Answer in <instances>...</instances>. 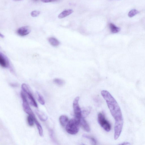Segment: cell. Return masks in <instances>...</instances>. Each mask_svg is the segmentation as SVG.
<instances>
[{
    "mask_svg": "<svg viewBox=\"0 0 145 145\" xmlns=\"http://www.w3.org/2000/svg\"><path fill=\"white\" fill-rule=\"evenodd\" d=\"M102 95L105 100L110 112L115 121L123 120L121 110L117 102L109 92L103 90Z\"/></svg>",
    "mask_w": 145,
    "mask_h": 145,
    "instance_id": "6da1fadb",
    "label": "cell"
},
{
    "mask_svg": "<svg viewBox=\"0 0 145 145\" xmlns=\"http://www.w3.org/2000/svg\"><path fill=\"white\" fill-rule=\"evenodd\" d=\"M80 119L75 117L70 120L66 125L67 132L72 135H75L78 132L80 125Z\"/></svg>",
    "mask_w": 145,
    "mask_h": 145,
    "instance_id": "7a4b0ae2",
    "label": "cell"
},
{
    "mask_svg": "<svg viewBox=\"0 0 145 145\" xmlns=\"http://www.w3.org/2000/svg\"><path fill=\"white\" fill-rule=\"evenodd\" d=\"M22 92L25 95L29 103L31 105L35 107H38V105L31 93V89L26 84H22L21 86Z\"/></svg>",
    "mask_w": 145,
    "mask_h": 145,
    "instance_id": "3957f363",
    "label": "cell"
},
{
    "mask_svg": "<svg viewBox=\"0 0 145 145\" xmlns=\"http://www.w3.org/2000/svg\"><path fill=\"white\" fill-rule=\"evenodd\" d=\"M98 121L100 125L107 131H110L111 126L108 121L106 119L104 115L101 113H99L98 116Z\"/></svg>",
    "mask_w": 145,
    "mask_h": 145,
    "instance_id": "277c9868",
    "label": "cell"
},
{
    "mask_svg": "<svg viewBox=\"0 0 145 145\" xmlns=\"http://www.w3.org/2000/svg\"><path fill=\"white\" fill-rule=\"evenodd\" d=\"M21 96L23 100V106L24 111L29 116L35 117L32 110L29 107V102L27 101L25 95L22 92Z\"/></svg>",
    "mask_w": 145,
    "mask_h": 145,
    "instance_id": "5b68a950",
    "label": "cell"
},
{
    "mask_svg": "<svg viewBox=\"0 0 145 145\" xmlns=\"http://www.w3.org/2000/svg\"><path fill=\"white\" fill-rule=\"evenodd\" d=\"M123 124V120L115 121V125L114 139L117 140L121 133Z\"/></svg>",
    "mask_w": 145,
    "mask_h": 145,
    "instance_id": "8992f818",
    "label": "cell"
},
{
    "mask_svg": "<svg viewBox=\"0 0 145 145\" xmlns=\"http://www.w3.org/2000/svg\"><path fill=\"white\" fill-rule=\"evenodd\" d=\"M79 98L78 97L75 98L73 102V107L75 117L81 119L82 117L81 110L79 105Z\"/></svg>",
    "mask_w": 145,
    "mask_h": 145,
    "instance_id": "52a82bcc",
    "label": "cell"
},
{
    "mask_svg": "<svg viewBox=\"0 0 145 145\" xmlns=\"http://www.w3.org/2000/svg\"><path fill=\"white\" fill-rule=\"evenodd\" d=\"M30 31V28L29 26H26L18 29L17 31V33L20 36H24L29 34Z\"/></svg>",
    "mask_w": 145,
    "mask_h": 145,
    "instance_id": "ba28073f",
    "label": "cell"
},
{
    "mask_svg": "<svg viewBox=\"0 0 145 145\" xmlns=\"http://www.w3.org/2000/svg\"><path fill=\"white\" fill-rule=\"evenodd\" d=\"M0 64L2 67L5 68L8 67L10 64L8 59L1 53H0Z\"/></svg>",
    "mask_w": 145,
    "mask_h": 145,
    "instance_id": "9c48e42d",
    "label": "cell"
},
{
    "mask_svg": "<svg viewBox=\"0 0 145 145\" xmlns=\"http://www.w3.org/2000/svg\"><path fill=\"white\" fill-rule=\"evenodd\" d=\"M35 113L40 119L42 121H45L47 120L48 117L42 111L38 110H35Z\"/></svg>",
    "mask_w": 145,
    "mask_h": 145,
    "instance_id": "30bf717a",
    "label": "cell"
},
{
    "mask_svg": "<svg viewBox=\"0 0 145 145\" xmlns=\"http://www.w3.org/2000/svg\"><path fill=\"white\" fill-rule=\"evenodd\" d=\"M80 125H81L84 130L87 132H89L90 129L89 126L87 121L85 119V118L81 117L80 120Z\"/></svg>",
    "mask_w": 145,
    "mask_h": 145,
    "instance_id": "8fae6325",
    "label": "cell"
},
{
    "mask_svg": "<svg viewBox=\"0 0 145 145\" xmlns=\"http://www.w3.org/2000/svg\"><path fill=\"white\" fill-rule=\"evenodd\" d=\"M73 12V10L71 9L65 10L59 15L58 18L59 19H61V18L66 17V16L72 14Z\"/></svg>",
    "mask_w": 145,
    "mask_h": 145,
    "instance_id": "7c38bea8",
    "label": "cell"
},
{
    "mask_svg": "<svg viewBox=\"0 0 145 145\" xmlns=\"http://www.w3.org/2000/svg\"><path fill=\"white\" fill-rule=\"evenodd\" d=\"M91 109V107H90L83 108L81 110L82 117L86 118L90 114Z\"/></svg>",
    "mask_w": 145,
    "mask_h": 145,
    "instance_id": "4fadbf2b",
    "label": "cell"
},
{
    "mask_svg": "<svg viewBox=\"0 0 145 145\" xmlns=\"http://www.w3.org/2000/svg\"><path fill=\"white\" fill-rule=\"evenodd\" d=\"M59 122L63 127L66 126L68 122L69 119L67 116L65 115H62L59 117Z\"/></svg>",
    "mask_w": 145,
    "mask_h": 145,
    "instance_id": "5bb4252c",
    "label": "cell"
},
{
    "mask_svg": "<svg viewBox=\"0 0 145 145\" xmlns=\"http://www.w3.org/2000/svg\"><path fill=\"white\" fill-rule=\"evenodd\" d=\"M48 40L50 44L53 46H58L59 44V41L53 37H50L48 39Z\"/></svg>",
    "mask_w": 145,
    "mask_h": 145,
    "instance_id": "9a60e30c",
    "label": "cell"
},
{
    "mask_svg": "<svg viewBox=\"0 0 145 145\" xmlns=\"http://www.w3.org/2000/svg\"><path fill=\"white\" fill-rule=\"evenodd\" d=\"M34 122L37 126V129H38L39 133L41 136H42L43 135V130L41 125L39 123L38 121L36 120V118L34 119Z\"/></svg>",
    "mask_w": 145,
    "mask_h": 145,
    "instance_id": "2e32d148",
    "label": "cell"
},
{
    "mask_svg": "<svg viewBox=\"0 0 145 145\" xmlns=\"http://www.w3.org/2000/svg\"><path fill=\"white\" fill-rule=\"evenodd\" d=\"M109 28L111 31L113 33H116L120 31V29L119 28L117 27L114 24L110 23L109 24Z\"/></svg>",
    "mask_w": 145,
    "mask_h": 145,
    "instance_id": "e0dca14e",
    "label": "cell"
},
{
    "mask_svg": "<svg viewBox=\"0 0 145 145\" xmlns=\"http://www.w3.org/2000/svg\"><path fill=\"white\" fill-rule=\"evenodd\" d=\"M37 96V99L39 102L42 105H44L45 103V100L43 97L38 91L36 92Z\"/></svg>",
    "mask_w": 145,
    "mask_h": 145,
    "instance_id": "ac0fdd59",
    "label": "cell"
},
{
    "mask_svg": "<svg viewBox=\"0 0 145 145\" xmlns=\"http://www.w3.org/2000/svg\"><path fill=\"white\" fill-rule=\"evenodd\" d=\"M36 118L35 117H33L30 116H28L27 118V122L29 125L30 126H33L34 125V119Z\"/></svg>",
    "mask_w": 145,
    "mask_h": 145,
    "instance_id": "d6986e66",
    "label": "cell"
},
{
    "mask_svg": "<svg viewBox=\"0 0 145 145\" xmlns=\"http://www.w3.org/2000/svg\"><path fill=\"white\" fill-rule=\"evenodd\" d=\"M53 82L56 84L58 85L59 86H62L65 83V82L64 80L58 78L54 79Z\"/></svg>",
    "mask_w": 145,
    "mask_h": 145,
    "instance_id": "ffe728a7",
    "label": "cell"
},
{
    "mask_svg": "<svg viewBox=\"0 0 145 145\" xmlns=\"http://www.w3.org/2000/svg\"><path fill=\"white\" fill-rule=\"evenodd\" d=\"M83 137L84 138H86L90 140L91 142H92L93 144L94 145H96L97 142L95 139L93 137L90 136L86 134H84L83 135Z\"/></svg>",
    "mask_w": 145,
    "mask_h": 145,
    "instance_id": "44dd1931",
    "label": "cell"
},
{
    "mask_svg": "<svg viewBox=\"0 0 145 145\" xmlns=\"http://www.w3.org/2000/svg\"><path fill=\"white\" fill-rule=\"evenodd\" d=\"M139 12L135 9H133L130 11L128 14V16L130 17H132L139 13Z\"/></svg>",
    "mask_w": 145,
    "mask_h": 145,
    "instance_id": "7402d4cb",
    "label": "cell"
},
{
    "mask_svg": "<svg viewBox=\"0 0 145 145\" xmlns=\"http://www.w3.org/2000/svg\"><path fill=\"white\" fill-rule=\"evenodd\" d=\"M40 12L39 11L34 10L32 11L31 13L30 14L31 16L33 17H37L40 14Z\"/></svg>",
    "mask_w": 145,
    "mask_h": 145,
    "instance_id": "603a6c76",
    "label": "cell"
},
{
    "mask_svg": "<svg viewBox=\"0 0 145 145\" xmlns=\"http://www.w3.org/2000/svg\"><path fill=\"white\" fill-rule=\"evenodd\" d=\"M49 133L50 137H51L52 140L55 142V137L54 135V133L53 130H50L49 131Z\"/></svg>",
    "mask_w": 145,
    "mask_h": 145,
    "instance_id": "cb8c5ba5",
    "label": "cell"
},
{
    "mask_svg": "<svg viewBox=\"0 0 145 145\" xmlns=\"http://www.w3.org/2000/svg\"><path fill=\"white\" fill-rule=\"evenodd\" d=\"M58 0H41V1L42 2L44 3H48L54 2Z\"/></svg>",
    "mask_w": 145,
    "mask_h": 145,
    "instance_id": "d4e9b609",
    "label": "cell"
},
{
    "mask_svg": "<svg viewBox=\"0 0 145 145\" xmlns=\"http://www.w3.org/2000/svg\"><path fill=\"white\" fill-rule=\"evenodd\" d=\"M10 86L11 87H17L18 86V85L17 83H11L10 84Z\"/></svg>",
    "mask_w": 145,
    "mask_h": 145,
    "instance_id": "484cf974",
    "label": "cell"
},
{
    "mask_svg": "<svg viewBox=\"0 0 145 145\" xmlns=\"http://www.w3.org/2000/svg\"><path fill=\"white\" fill-rule=\"evenodd\" d=\"M130 144L129 143L127 142H124L123 143H122V144H120V145H130Z\"/></svg>",
    "mask_w": 145,
    "mask_h": 145,
    "instance_id": "4316f807",
    "label": "cell"
},
{
    "mask_svg": "<svg viewBox=\"0 0 145 145\" xmlns=\"http://www.w3.org/2000/svg\"><path fill=\"white\" fill-rule=\"evenodd\" d=\"M0 37L2 38H3V37H4V36H3V35H2L1 34V33L0 34Z\"/></svg>",
    "mask_w": 145,
    "mask_h": 145,
    "instance_id": "83f0119b",
    "label": "cell"
},
{
    "mask_svg": "<svg viewBox=\"0 0 145 145\" xmlns=\"http://www.w3.org/2000/svg\"><path fill=\"white\" fill-rule=\"evenodd\" d=\"M39 0H32V1H37Z\"/></svg>",
    "mask_w": 145,
    "mask_h": 145,
    "instance_id": "f1b7e54d",
    "label": "cell"
},
{
    "mask_svg": "<svg viewBox=\"0 0 145 145\" xmlns=\"http://www.w3.org/2000/svg\"><path fill=\"white\" fill-rule=\"evenodd\" d=\"M14 0V1H20L22 0Z\"/></svg>",
    "mask_w": 145,
    "mask_h": 145,
    "instance_id": "f546056e",
    "label": "cell"
}]
</instances>
